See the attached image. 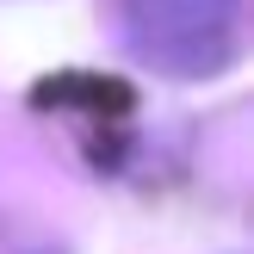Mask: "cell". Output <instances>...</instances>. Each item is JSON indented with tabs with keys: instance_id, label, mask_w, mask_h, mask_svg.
I'll return each instance as SVG.
<instances>
[{
	"instance_id": "6da1fadb",
	"label": "cell",
	"mask_w": 254,
	"mask_h": 254,
	"mask_svg": "<svg viewBox=\"0 0 254 254\" xmlns=\"http://www.w3.org/2000/svg\"><path fill=\"white\" fill-rule=\"evenodd\" d=\"M118 37L168 81H211L242 50V0H112Z\"/></svg>"
}]
</instances>
